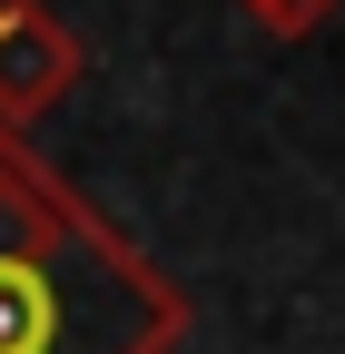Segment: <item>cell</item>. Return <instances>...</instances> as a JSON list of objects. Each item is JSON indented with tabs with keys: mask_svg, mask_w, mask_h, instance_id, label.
Segmentation results:
<instances>
[{
	"mask_svg": "<svg viewBox=\"0 0 345 354\" xmlns=\"http://www.w3.org/2000/svg\"><path fill=\"white\" fill-rule=\"evenodd\" d=\"M188 286L0 128V354H178Z\"/></svg>",
	"mask_w": 345,
	"mask_h": 354,
	"instance_id": "cell-1",
	"label": "cell"
},
{
	"mask_svg": "<svg viewBox=\"0 0 345 354\" xmlns=\"http://www.w3.org/2000/svg\"><path fill=\"white\" fill-rule=\"evenodd\" d=\"M79 69H89V50H79V30H69L60 10H39V0H0V128H10V138L69 99Z\"/></svg>",
	"mask_w": 345,
	"mask_h": 354,
	"instance_id": "cell-2",
	"label": "cell"
},
{
	"mask_svg": "<svg viewBox=\"0 0 345 354\" xmlns=\"http://www.w3.org/2000/svg\"><path fill=\"white\" fill-rule=\"evenodd\" d=\"M237 10L267 30V39H306V30H326V20L345 10V0H237Z\"/></svg>",
	"mask_w": 345,
	"mask_h": 354,
	"instance_id": "cell-3",
	"label": "cell"
}]
</instances>
